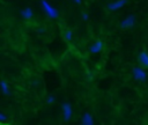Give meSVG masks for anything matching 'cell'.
I'll list each match as a JSON object with an SVG mask.
<instances>
[{
    "label": "cell",
    "instance_id": "52a82bcc",
    "mask_svg": "<svg viewBox=\"0 0 148 125\" xmlns=\"http://www.w3.org/2000/svg\"><path fill=\"white\" fill-rule=\"evenodd\" d=\"M20 14H21L22 19H23V20H27V21L31 20L32 16H34V12H32V9H31L30 7H25V8H23V9L20 12Z\"/></svg>",
    "mask_w": 148,
    "mask_h": 125
},
{
    "label": "cell",
    "instance_id": "7a4b0ae2",
    "mask_svg": "<svg viewBox=\"0 0 148 125\" xmlns=\"http://www.w3.org/2000/svg\"><path fill=\"white\" fill-rule=\"evenodd\" d=\"M132 75H133V78H134L136 81H145V80L147 79V73L145 72L143 68H141V67H139V66L133 67V69H132Z\"/></svg>",
    "mask_w": 148,
    "mask_h": 125
},
{
    "label": "cell",
    "instance_id": "3957f363",
    "mask_svg": "<svg viewBox=\"0 0 148 125\" xmlns=\"http://www.w3.org/2000/svg\"><path fill=\"white\" fill-rule=\"evenodd\" d=\"M135 21H136L135 15H128V16H126V17L120 22L119 25H120L121 29H130V28L134 27Z\"/></svg>",
    "mask_w": 148,
    "mask_h": 125
},
{
    "label": "cell",
    "instance_id": "8992f818",
    "mask_svg": "<svg viewBox=\"0 0 148 125\" xmlns=\"http://www.w3.org/2000/svg\"><path fill=\"white\" fill-rule=\"evenodd\" d=\"M138 60L140 62V65L145 68H148V52L146 50H142L140 53H139V57H138Z\"/></svg>",
    "mask_w": 148,
    "mask_h": 125
},
{
    "label": "cell",
    "instance_id": "9a60e30c",
    "mask_svg": "<svg viewBox=\"0 0 148 125\" xmlns=\"http://www.w3.org/2000/svg\"><path fill=\"white\" fill-rule=\"evenodd\" d=\"M72 1H74L76 5H80L81 3V0H72Z\"/></svg>",
    "mask_w": 148,
    "mask_h": 125
},
{
    "label": "cell",
    "instance_id": "ba28073f",
    "mask_svg": "<svg viewBox=\"0 0 148 125\" xmlns=\"http://www.w3.org/2000/svg\"><path fill=\"white\" fill-rule=\"evenodd\" d=\"M102 49H103V42H102V41H96V42L90 46L89 52H90V53H92V54H95V53L101 52V51H102Z\"/></svg>",
    "mask_w": 148,
    "mask_h": 125
},
{
    "label": "cell",
    "instance_id": "9c48e42d",
    "mask_svg": "<svg viewBox=\"0 0 148 125\" xmlns=\"http://www.w3.org/2000/svg\"><path fill=\"white\" fill-rule=\"evenodd\" d=\"M82 124H84V125H94L92 116L89 112H86L83 115V117H82Z\"/></svg>",
    "mask_w": 148,
    "mask_h": 125
},
{
    "label": "cell",
    "instance_id": "277c9868",
    "mask_svg": "<svg viewBox=\"0 0 148 125\" xmlns=\"http://www.w3.org/2000/svg\"><path fill=\"white\" fill-rule=\"evenodd\" d=\"M61 112H62V118L65 122H68L72 117V105L68 102H64L61 104Z\"/></svg>",
    "mask_w": 148,
    "mask_h": 125
},
{
    "label": "cell",
    "instance_id": "8fae6325",
    "mask_svg": "<svg viewBox=\"0 0 148 125\" xmlns=\"http://www.w3.org/2000/svg\"><path fill=\"white\" fill-rule=\"evenodd\" d=\"M64 39L66 41V42H71L72 41V38H73V32H72V30H69V29H67V30H65L64 31Z\"/></svg>",
    "mask_w": 148,
    "mask_h": 125
},
{
    "label": "cell",
    "instance_id": "4fadbf2b",
    "mask_svg": "<svg viewBox=\"0 0 148 125\" xmlns=\"http://www.w3.org/2000/svg\"><path fill=\"white\" fill-rule=\"evenodd\" d=\"M81 19H82L83 21H88L89 16H88V14H87V13H84V12H83V13L81 14Z\"/></svg>",
    "mask_w": 148,
    "mask_h": 125
},
{
    "label": "cell",
    "instance_id": "30bf717a",
    "mask_svg": "<svg viewBox=\"0 0 148 125\" xmlns=\"http://www.w3.org/2000/svg\"><path fill=\"white\" fill-rule=\"evenodd\" d=\"M1 90H2V94L5 96H8L10 94V90H9V87H8L7 82H6V80H2L1 81Z\"/></svg>",
    "mask_w": 148,
    "mask_h": 125
},
{
    "label": "cell",
    "instance_id": "6da1fadb",
    "mask_svg": "<svg viewBox=\"0 0 148 125\" xmlns=\"http://www.w3.org/2000/svg\"><path fill=\"white\" fill-rule=\"evenodd\" d=\"M40 7H42V9L44 10V13L46 14V16H49L50 19H58L59 17V12L54 8V7H52L46 0H40Z\"/></svg>",
    "mask_w": 148,
    "mask_h": 125
},
{
    "label": "cell",
    "instance_id": "5b68a950",
    "mask_svg": "<svg viewBox=\"0 0 148 125\" xmlns=\"http://www.w3.org/2000/svg\"><path fill=\"white\" fill-rule=\"evenodd\" d=\"M126 3H127V0H117V1H114V2L109 3V5L106 6V8H108L109 10H111V12H114V10H118V9H120L121 7H124Z\"/></svg>",
    "mask_w": 148,
    "mask_h": 125
},
{
    "label": "cell",
    "instance_id": "5bb4252c",
    "mask_svg": "<svg viewBox=\"0 0 148 125\" xmlns=\"http://www.w3.org/2000/svg\"><path fill=\"white\" fill-rule=\"evenodd\" d=\"M6 119H7V117H6V115H5L3 112H1V113H0V120H1V122H5Z\"/></svg>",
    "mask_w": 148,
    "mask_h": 125
},
{
    "label": "cell",
    "instance_id": "7c38bea8",
    "mask_svg": "<svg viewBox=\"0 0 148 125\" xmlns=\"http://www.w3.org/2000/svg\"><path fill=\"white\" fill-rule=\"evenodd\" d=\"M54 100H56V97H54L53 95H49V96L46 97V103H49V104H52V103L54 102Z\"/></svg>",
    "mask_w": 148,
    "mask_h": 125
},
{
    "label": "cell",
    "instance_id": "2e32d148",
    "mask_svg": "<svg viewBox=\"0 0 148 125\" xmlns=\"http://www.w3.org/2000/svg\"><path fill=\"white\" fill-rule=\"evenodd\" d=\"M81 125H84V124H81Z\"/></svg>",
    "mask_w": 148,
    "mask_h": 125
}]
</instances>
